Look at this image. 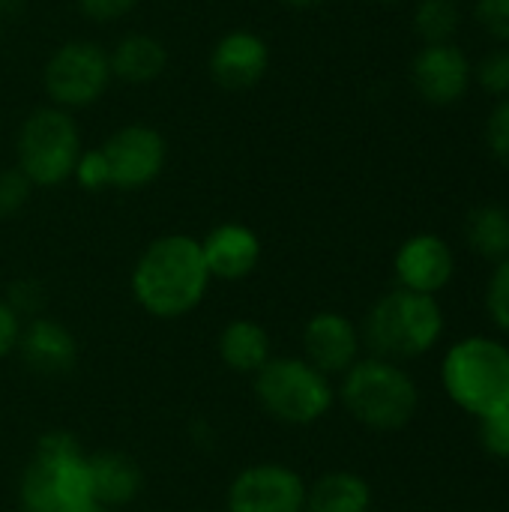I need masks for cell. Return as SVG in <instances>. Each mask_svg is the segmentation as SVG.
Returning a JSON list of instances; mask_svg holds the SVG:
<instances>
[{
	"label": "cell",
	"mask_w": 509,
	"mask_h": 512,
	"mask_svg": "<svg viewBox=\"0 0 509 512\" xmlns=\"http://www.w3.org/2000/svg\"><path fill=\"white\" fill-rule=\"evenodd\" d=\"M21 3H24V0H0V21H3V15L18 12V9H21Z\"/></svg>",
	"instance_id": "1f68e13d"
},
{
	"label": "cell",
	"mask_w": 509,
	"mask_h": 512,
	"mask_svg": "<svg viewBox=\"0 0 509 512\" xmlns=\"http://www.w3.org/2000/svg\"><path fill=\"white\" fill-rule=\"evenodd\" d=\"M42 81H45V93L57 108L63 111L87 108L105 93L111 81L108 51H102L96 42L87 39L63 42L48 57Z\"/></svg>",
	"instance_id": "ba28073f"
},
{
	"label": "cell",
	"mask_w": 509,
	"mask_h": 512,
	"mask_svg": "<svg viewBox=\"0 0 509 512\" xmlns=\"http://www.w3.org/2000/svg\"><path fill=\"white\" fill-rule=\"evenodd\" d=\"M441 384L447 396L471 417H489L509 408V348L492 336L459 339L444 363Z\"/></svg>",
	"instance_id": "7a4b0ae2"
},
{
	"label": "cell",
	"mask_w": 509,
	"mask_h": 512,
	"mask_svg": "<svg viewBox=\"0 0 509 512\" xmlns=\"http://www.w3.org/2000/svg\"><path fill=\"white\" fill-rule=\"evenodd\" d=\"M81 512H105V510H102V507H99V504H90V507H87V510H81Z\"/></svg>",
	"instance_id": "836d02e7"
},
{
	"label": "cell",
	"mask_w": 509,
	"mask_h": 512,
	"mask_svg": "<svg viewBox=\"0 0 509 512\" xmlns=\"http://www.w3.org/2000/svg\"><path fill=\"white\" fill-rule=\"evenodd\" d=\"M93 504L90 468L72 435L51 432L21 480L24 512H81Z\"/></svg>",
	"instance_id": "3957f363"
},
{
	"label": "cell",
	"mask_w": 509,
	"mask_h": 512,
	"mask_svg": "<svg viewBox=\"0 0 509 512\" xmlns=\"http://www.w3.org/2000/svg\"><path fill=\"white\" fill-rule=\"evenodd\" d=\"M372 3H399V0H372Z\"/></svg>",
	"instance_id": "e575fe53"
},
{
	"label": "cell",
	"mask_w": 509,
	"mask_h": 512,
	"mask_svg": "<svg viewBox=\"0 0 509 512\" xmlns=\"http://www.w3.org/2000/svg\"><path fill=\"white\" fill-rule=\"evenodd\" d=\"M30 189H33V183H30L18 168L0 171V216L18 213V210L27 204Z\"/></svg>",
	"instance_id": "83f0119b"
},
{
	"label": "cell",
	"mask_w": 509,
	"mask_h": 512,
	"mask_svg": "<svg viewBox=\"0 0 509 512\" xmlns=\"http://www.w3.org/2000/svg\"><path fill=\"white\" fill-rule=\"evenodd\" d=\"M396 279L417 294H438L456 273V255L438 234H414L396 252Z\"/></svg>",
	"instance_id": "7c38bea8"
},
{
	"label": "cell",
	"mask_w": 509,
	"mask_h": 512,
	"mask_svg": "<svg viewBox=\"0 0 509 512\" xmlns=\"http://www.w3.org/2000/svg\"><path fill=\"white\" fill-rule=\"evenodd\" d=\"M306 507V486L303 480L282 465H255L243 471L231 492V512H303Z\"/></svg>",
	"instance_id": "8fae6325"
},
{
	"label": "cell",
	"mask_w": 509,
	"mask_h": 512,
	"mask_svg": "<svg viewBox=\"0 0 509 512\" xmlns=\"http://www.w3.org/2000/svg\"><path fill=\"white\" fill-rule=\"evenodd\" d=\"M21 339V327H18V315L9 303L0 300V357L9 354Z\"/></svg>",
	"instance_id": "4dcf8cb0"
},
{
	"label": "cell",
	"mask_w": 509,
	"mask_h": 512,
	"mask_svg": "<svg viewBox=\"0 0 509 512\" xmlns=\"http://www.w3.org/2000/svg\"><path fill=\"white\" fill-rule=\"evenodd\" d=\"M468 246L486 261L509 258V210L504 204H480L468 213L465 222Z\"/></svg>",
	"instance_id": "d6986e66"
},
{
	"label": "cell",
	"mask_w": 509,
	"mask_h": 512,
	"mask_svg": "<svg viewBox=\"0 0 509 512\" xmlns=\"http://www.w3.org/2000/svg\"><path fill=\"white\" fill-rule=\"evenodd\" d=\"M285 6H294V9H312V6H318V3H324V0H282Z\"/></svg>",
	"instance_id": "d6a6232c"
},
{
	"label": "cell",
	"mask_w": 509,
	"mask_h": 512,
	"mask_svg": "<svg viewBox=\"0 0 509 512\" xmlns=\"http://www.w3.org/2000/svg\"><path fill=\"white\" fill-rule=\"evenodd\" d=\"M477 84L495 96V99H509V48H495L489 51L477 66H474Z\"/></svg>",
	"instance_id": "603a6c76"
},
{
	"label": "cell",
	"mask_w": 509,
	"mask_h": 512,
	"mask_svg": "<svg viewBox=\"0 0 509 512\" xmlns=\"http://www.w3.org/2000/svg\"><path fill=\"white\" fill-rule=\"evenodd\" d=\"M108 171V186L114 189H141L153 183L168 159L165 138L144 123H132L117 129L102 147H99Z\"/></svg>",
	"instance_id": "9c48e42d"
},
{
	"label": "cell",
	"mask_w": 509,
	"mask_h": 512,
	"mask_svg": "<svg viewBox=\"0 0 509 512\" xmlns=\"http://www.w3.org/2000/svg\"><path fill=\"white\" fill-rule=\"evenodd\" d=\"M219 354L234 372H258L270 354V336L255 321H234L219 339Z\"/></svg>",
	"instance_id": "44dd1931"
},
{
	"label": "cell",
	"mask_w": 509,
	"mask_h": 512,
	"mask_svg": "<svg viewBox=\"0 0 509 512\" xmlns=\"http://www.w3.org/2000/svg\"><path fill=\"white\" fill-rule=\"evenodd\" d=\"M261 405L282 423H315L333 405V387L306 360H273L258 369L255 381Z\"/></svg>",
	"instance_id": "52a82bcc"
},
{
	"label": "cell",
	"mask_w": 509,
	"mask_h": 512,
	"mask_svg": "<svg viewBox=\"0 0 509 512\" xmlns=\"http://www.w3.org/2000/svg\"><path fill=\"white\" fill-rule=\"evenodd\" d=\"M486 147L501 165L509 168V99H498L486 120Z\"/></svg>",
	"instance_id": "d4e9b609"
},
{
	"label": "cell",
	"mask_w": 509,
	"mask_h": 512,
	"mask_svg": "<svg viewBox=\"0 0 509 512\" xmlns=\"http://www.w3.org/2000/svg\"><path fill=\"white\" fill-rule=\"evenodd\" d=\"M201 252H204L210 276L243 279L255 270V264L261 258V243L252 228L228 222V225H219L216 231H210V237L201 243Z\"/></svg>",
	"instance_id": "9a60e30c"
},
{
	"label": "cell",
	"mask_w": 509,
	"mask_h": 512,
	"mask_svg": "<svg viewBox=\"0 0 509 512\" xmlns=\"http://www.w3.org/2000/svg\"><path fill=\"white\" fill-rule=\"evenodd\" d=\"M444 333V309L432 294L408 288L381 297L366 318V342L381 360H408L432 351Z\"/></svg>",
	"instance_id": "277c9868"
},
{
	"label": "cell",
	"mask_w": 509,
	"mask_h": 512,
	"mask_svg": "<svg viewBox=\"0 0 509 512\" xmlns=\"http://www.w3.org/2000/svg\"><path fill=\"white\" fill-rule=\"evenodd\" d=\"M0 39H3V21H0Z\"/></svg>",
	"instance_id": "d590c367"
},
{
	"label": "cell",
	"mask_w": 509,
	"mask_h": 512,
	"mask_svg": "<svg viewBox=\"0 0 509 512\" xmlns=\"http://www.w3.org/2000/svg\"><path fill=\"white\" fill-rule=\"evenodd\" d=\"M75 180L84 189H105L108 186V171H105V159L99 150L81 153V159L75 165Z\"/></svg>",
	"instance_id": "f1b7e54d"
},
{
	"label": "cell",
	"mask_w": 509,
	"mask_h": 512,
	"mask_svg": "<svg viewBox=\"0 0 509 512\" xmlns=\"http://www.w3.org/2000/svg\"><path fill=\"white\" fill-rule=\"evenodd\" d=\"M138 0H78L81 12L93 21H117L126 12H132Z\"/></svg>",
	"instance_id": "f546056e"
},
{
	"label": "cell",
	"mask_w": 509,
	"mask_h": 512,
	"mask_svg": "<svg viewBox=\"0 0 509 512\" xmlns=\"http://www.w3.org/2000/svg\"><path fill=\"white\" fill-rule=\"evenodd\" d=\"M474 81V66L456 42L423 45L411 63L414 90L432 105L459 102Z\"/></svg>",
	"instance_id": "30bf717a"
},
{
	"label": "cell",
	"mask_w": 509,
	"mask_h": 512,
	"mask_svg": "<svg viewBox=\"0 0 509 512\" xmlns=\"http://www.w3.org/2000/svg\"><path fill=\"white\" fill-rule=\"evenodd\" d=\"M267 66L270 48L252 30H231L210 51V75L225 90L255 87L267 75Z\"/></svg>",
	"instance_id": "4fadbf2b"
},
{
	"label": "cell",
	"mask_w": 509,
	"mask_h": 512,
	"mask_svg": "<svg viewBox=\"0 0 509 512\" xmlns=\"http://www.w3.org/2000/svg\"><path fill=\"white\" fill-rule=\"evenodd\" d=\"M414 30L426 45L453 42V36L459 30L456 0H420L414 9Z\"/></svg>",
	"instance_id": "7402d4cb"
},
{
	"label": "cell",
	"mask_w": 509,
	"mask_h": 512,
	"mask_svg": "<svg viewBox=\"0 0 509 512\" xmlns=\"http://www.w3.org/2000/svg\"><path fill=\"white\" fill-rule=\"evenodd\" d=\"M21 354L36 372H66L75 363V342L54 321H33L21 339Z\"/></svg>",
	"instance_id": "ac0fdd59"
},
{
	"label": "cell",
	"mask_w": 509,
	"mask_h": 512,
	"mask_svg": "<svg viewBox=\"0 0 509 512\" xmlns=\"http://www.w3.org/2000/svg\"><path fill=\"white\" fill-rule=\"evenodd\" d=\"M342 399L348 411L372 429L393 432L411 423L420 405L414 378L393 360H363L354 363L342 384Z\"/></svg>",
	"instance_id": "5b68a950"
},
{
	"label": "cell",
	"mask_w": 509,
	"mask_h": 512,
	"mask_svg": "<svg viewBox=\"0 0 509 512\" xmlns=\"http://www.w3.org/2000/svg\"><path fill=\"white\" fill-rule=\"evenodd\" d=\"M207 282L210 270L201 243L183 234L150 243L132 273L135 300L159 318H174L195 309L207 291Z\"/></svg>",
	"instance_id": "6da1fadb"
},
{
	"label": "cell",
	"mask_w": 509,
	"mask_h": 512,
	"mask_svg": "<svg viewBox=\"0 0 509 512\" xmlns=\"http://www.w3.org/2000/svg\"><path fill=\"white\" fill-rule=\"evenodd\" d=\"M111 78H120L126 84H147L156 81L168 66V48L147 33H129L123 36L114 51L108 54Z\"/></svg>",
	"instance_id": "2e32d148"
},
{
	"label": "cell",
	"mask_w": 509,
	"mask_h": 512,
	"mask_svg": "<svg viewBox=\"0 0 509 512\" xmlns=\"http://www.w3.org/2000/svg\"><path fill=\"white\" fill-rule=\"evenodd\" d=\"M486 309L495 327L509 333V258L495 264V273L489 276L486 285Z\"/></svg>",
	"instance_id": "cb8c5ba5"
},
{
	"label": "cell",
	"mask_w": 509,
	"mask_h": 512,
	"mask_svg": "<svg viewBox=\"0 0 509 512\" xmlns=\"http://www.w3.org/2000/svg\"><path fill=\"white\" fill-rule=\"evenodd\" d=\"M18 171L33 186H60L81 159V132L69 111L57 105L36 108L18 129Z\"/></svg>",
	"instance_id": "8992f818"
},
{
	"label": "cell",
	"mask_w": 509,
	"mask_h": 512,
	"mask_svg": "<svg viewBox=\"0 0 509 512\" xmlns=\"http://www.w3.org/2000/svg\"><path fill=\"white\" fill-rule=\"evenodd\" d=\"M303 345H306V363L309 366H315L321 375H339L357 363L360 336L345 315L321 312L306 324Z\"/></svg>",
	"instance_id": "5bb4252c"
},
{
	"label": "cell",
	"mask_w": 509,
	"mask_h": 512,
	"mask_svg": "<svg viewBox=\"0 0 509 512\" xmlns=\"http://www.w3.org/2000/svg\"><path fill=\"white\" fill-rule=\"evenodd\" d=\"M369 504H372L369 483L348 471L327 474L306 495L309 512H369Z\"/></svg>",
	"instance_id": "ffe728a7"
},
{
	"label": "cell",
	"mask_w": 509,
	"mask_h": 512,
	"mask_svg": "<svg viewBox=\"0 0 509 512\" xmlns=\"http://www.w3.org/2000/svg\"><path fill=\"white\" fill-rule=\"evenodd\" d=\"M480 441L489 456L509 462V408L480 420Z\"/></svg>",
	"instance_id": "484cf974"
},
{
	"label": "cell",
	"mask_w": 509,
	"mask_h": 512,
	"mask_svg": "<svg viewBox=\"0 0 509 512\" xmlns=\"http://www.w3.org/2000/svg\"><path fill=\"white\" fill-rule=\"evenodd\" d=\"M474 18L495 42H509V0H477Z\"/></svg>",
	"instance_id": "4316f807"
},
{
	"label": "cell",
	"mask_w": 509,
	"mask_h": 512,
	"mask_svg": "<svg viewBox=\"0 0 509 512\" xmlns=\"http://www.w3.org/2000/svg\"><path fill=\"white\" fill-rule=\"evenodd\" d=\"M87 468H90L93 504L114 507V504H129L138 495L141 471L129 456H123V453H99V456L87 459Z\"/></svg>",
	"instance_id": "e0dca14e"
}]
</instances>
